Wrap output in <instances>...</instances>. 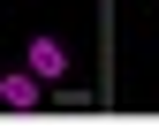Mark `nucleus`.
<instances>
[{
	"instance_id": "obj_1",
	"label": "nucleus",
	"mask_w": 159,
	"mask_h": 129,
	"mask_svg": "<svg viewBox=\"0 0 159 129\" xmlns=\"http://www.w3.org/2000/svg\"><path fill=\"white\" fill-rule=\"evenodd\" d=\"M30 76L38 84H68V46L61 38H30Z\"/></svg>"
},
{
	"instance_id": "obj_2",
	"label": "nucleus",
	"mask_w": 159,
	"mask_h": 129,
	"mask_svg": "<svg viewBox=\"0 0 159 129\" xmlns=\"http://www.w3.org/2000/svg\"><path fill=\"white\" fill-rule=\"evenodd\" d=\"M38 91H46V84H38L30 69H15V76H0V106H15V114H30V106H38Z\"/></svg>"
}]
</instances>
